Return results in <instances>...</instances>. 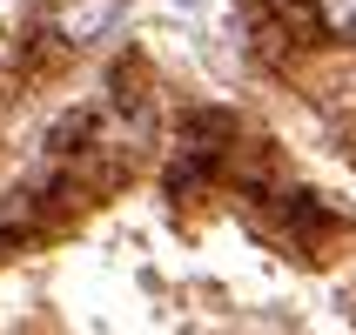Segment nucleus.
Instances as JSON below:
<instances>
[{
  "label": "nucleus",
  "mask_w": 356,
  "mask_h": 335,
  "mask_svg": "<svg viewBox=\"0 0 356 335\" xmlns=\"http://www.w3.org/2000/svg\"><path fill=\"white\" fill-rule=\"evenodd\" d=\"M115 7H121V0H67V7L54 14V34L74 40V47H81V40H101V27L115 20Z\"/></svg>",
  "instance_id": "f257e3e1"
},
{
  "label": "nucleus",
  "mask_w": 356,
  "mask_h": 335,
  "mask_svg": "<svg viewBox=\"0 0 356 335\" xmlns=\"http://www.w3.org/2000/svg\"><path fill=\"white\" fill-rule=\"evenodd\" d=\"M316 20L337 40H356V0H316Z\"/></svg>",
  "instance_id": "f03ea898"
}]
</instances>
